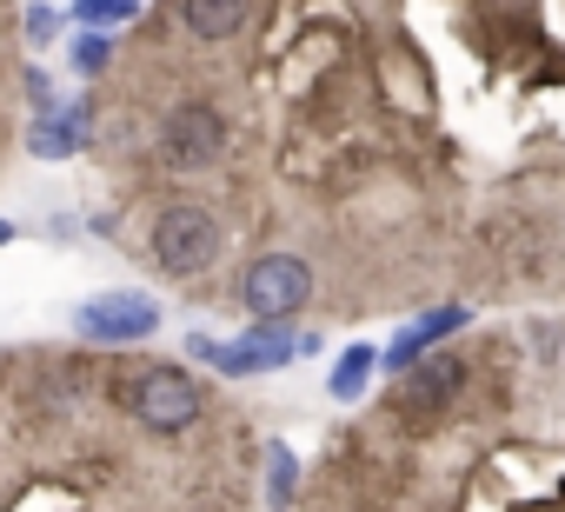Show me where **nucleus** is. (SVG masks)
Returning a JSON list of instances; mask_svg holds the SVG:
<instances>
[{
    "instance_id": "nucleus-1",
    "label": "nucleus",
    "mask_w": 565,
    "mask_h": 512,
    "mask_svg": "<svg viewBox=\"0 0 565 512\" xmlns=\"http://www.w3.org/2000/svg\"><path fill=\"white\" fill-rule=\"evenodd\" d=\"M147 253H153V267L173 274V280H193L206 274L220 253H226V226L206 213V206H167L147 233Z\"/></svg>"
},
{
    "instance_id": "nucleus-2",
    "label": "nucleus",
    "mask_w": 565,
    "mask_h": 512,
    "mask_svg": "<svg viewBox=\"0 0 565 512\" xmlns=\"http://www.w3.org/2000/svg\"><path fill=\"white\" fill-rule=\"evenodd\" d=\"M239 300H246V313H253V320L287 327V320L313 300V267L300 260V253H266V260H253V267H246Z\"/></svg>"
},
{
    "instance_id": "nucleus-3",
    "label": "nucleus",
    "mask_w": 565,
    "mask_h": 512,
    "mask_svg": "<svg viewBox=\"0 0 565 512\" xmlns=\"http://www.w3.org/2000/svg\"><path fill=\"white\" fill-rule=\"evenodd\" d=\"M153 153H160L173 173H200V167H213V160L226 153V114H220L213 100H186V107H173V114L160 120V134H153Z\"/></svg>"
},
{
    "instance_id": "nucleus-4",
    "label": "nucleus",
    "mask_w": 565,
    "mask_h": 512,
    "mask_svg": "<svg viewBox=\"0 0 565 512\" xmlns=\"http://www.w3.org/2000/svg\"><path fill=\"white\" fill-rule=\"evenodd\" d=\"M200 406H206V393H200L180 366H147V373H134V386H127V413H134L147 433H186V426L200 419Z\"/></svg>"
},
{
    "instance_id": "nucleus-5",
    "label": "nucleus",
    "mask_w": 565,
    "mask_h": 512,
    "mask_svg": "<svg viewBox=\"0 0 565 512\" xmlns=\"http://www.w3.org/2000/svg\"><path fill=\"white\" fill-rule=\"evenodd\" d=\"M74 333H81L87 346H140V340L160 333V300L127 294V287H120V294H94V300H81Z\"/></svg>"
},
{
    "instance_id": "nucleus-6",
    "label": "nucleus",
    "mask_w": 565,
    "mask_h": 512,
    "mask_svg": "<svg viewBox=\"0 0 565 512\" xmlns=\"http://www.w3.org/2000/svg\"><path fill=\"white\" fill-rule=\"evenodd\" d=\"M459 393H466V360H459V353H426V360L406 373L399 406H406L413 419H433V413H446Z\"/></svg>"
},
{
    "instance_id": "nucleus-7",
    "label": "nucleus",
    "mask_w": 565,
    "mask_h": 512,
    "mask_svg": "<svg viewBox=\"0 0 565 512\" xmlns=\"http://www.w3.org/2000/svg\"><path fill=\"white\" fill-rule=\"evenodd\" d=\"M466 327V307H433V313H419L413 327H399L386 346H380V366H393V373H413L426 353H439V340H452Z\"/></svg>"
},
{
    "instance_id": "nucleus-8",
    "label": "nucleus",
    "mask_w": 565,
    "mask_h": 512,
    "mask_svg": "<svg viewBox=\"0 0 565 512\" xmlns=\"http://www.w3.org/2000/svg\"><path fill=\"white\" fill-rule=\"evenodd\" d=\"M87 127H94L87 100H61L54 114H41V120H34L28 153H34V160H74V153L87 147Z\"/></svg>"
},
{
    "instance_id": "nucleus-9",
    "label": "nucleus",
    "mask_w": 565,
    "mask_h": 512,
    "mask_svg": "<svg viewBox=\"0 0 565 512\" xmlns=\"http://www.w3.org/2000/svg\"><path fill=\"white\" fill-rule=\"evenodd\" d=\"M253 14V0H180V21L193 41H233Z\"/></svg>"
},
{
    "instance_id": "nucleus-10",
    "label": "nucleus",
    "mask_w": 565,
    "mask_h": 512,
    "mask_svg": "<svg viewBox=\"0 0 565 512\" xmlns=\"http://www.w3.org/2000/svg\"><path fill=\"white\" fill-rule=\"evenodd\" d=\"M373 373H380V346H373V340H353V346L333 360L327 393H333V399H360V393L373 386Z\"/></svg>"
},
{
    "instance_id": "nucleus-11",
    "label": "nucleus",
    "mask_w": 565,
    "mask_h": 512,
    "mask_svg": "<svg viewBox=\"0 0 565 512\" xmlns=\"http://www.w3.org/2000/svg\"><path fill=\"white\" fill-rule=\"evenodd\" d=\"M294 492H300V459H294V446H287V439H273V446H266V499L287 512V505H294Z\"/></svg>"
},
{
    "instance_id": "nucleus-12",
    "label": "nucleus",
    "mask_w": 565,
    "mask_h": 512,
    "mask_svg": "<svg viewBox=\"0 0 565 512\" xmlns=\"http://www.w3.org/2000/svg\"><path fill=\"white\" fill-rule=\"evenodd\" d=\"M140 14V0H74V21L87 28V34H114V28H127Z\"/></svg>"
},
{
    "instance_id": "nucleus-13",
    "label": "nucleus",
    "mask_w": 565,
    "mask_h": 512,
    "mask_svg": "<svg viewBox=\"0 0 565 512\" xmlns=\"http://www.w3.org/2000/svg\"><path fill=\"white\" fill-rule=\"evenodd\" d=\"M21 28H28V41H34V47H54V34L67 28V14H61V8H47V0H34Z\"/></svg>"
},
{
    "instance_id": "nucleus-14",
    "label": "nucleus",
    "mask_w": 565,
    "mask_h": 512,
    "mask_svg": "<svg viewBox=\"0 0 565 512\" xmlns=\"http://www.w3.org/2000/svg\"><path fill=\"white\" fill-rule=\"evenodd\" d=\"M107 61H114V34H81V41H74V67H81V74H100Z\"/></svg>"
},
{
    "instance_id": "nucleus-15",
    "label": "nucleus",
    "mask_w": 565,
    "mask_h": 512,
    "mask_svg": "<svg viewBox=\"0 0 565 512\" xmlns=\"http://www.w3.org/2000/svg\"><path fill=\"white\" fill-rule=\"evenodd\" d=\"M21 81H28V100H34V114H54V107H61V87H54V74H41V67H28Z\"/></svg>"
},
{
    "instance_id": "nucleus-16",
    "label": "nucleus",
    "mask_w": 565,
    "mask_h": 512,
    "mask_svg": "<svg viewBox=\"0 0 565 512\" xmlns=\"http://www.w3.org/2000/svg\"><path fill=\"white\" fill-rule=\"evenodd\" d=\"M14 233H21V226H14V220H8V213H0V246H8V239H14Z\"/></svg>"
}]
</instances>
